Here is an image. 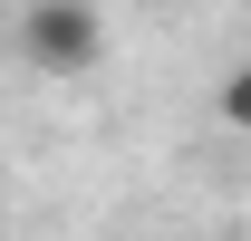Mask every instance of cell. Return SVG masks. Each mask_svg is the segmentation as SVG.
I'll return each instance as SVG.
<instances>
[{"instance_id": "cell-1", "label": "cell", "mask_w": 251, "mask_h": 241, "mask_svg": "<svg viewBox=\"0 0 251 241\" xmlns=\"http://www.w3.org/2000/svg\"><path fill=\"white\" fill-rule=\"evenodd\" d=\"M20 58L39 77H87L106 58V20H97V0H29L20 10Z\"/></svg>"}, {"instance_id": "cell-2", "label": "cell", "mask_w": 251, "mask_h": 241, "mask_svg": "<svg viewBox=\"0 0 251 241\" xmlns=\"http://www.w3.org/2000/svg\"><path fill=\"white\" fill-rule=\"evenodd\" d=\"M213 116L232 125V135H251V68H232V77L213 87Z\"/></svg>"}]
</instances>
